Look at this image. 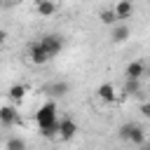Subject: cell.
<instances>
[{
	"label": "cell",
	"mask_w": 150,
	"mask_h": 150,
	"mask_svg": "<svg viewBox=\"0 0 150 150\" xmlns=\"http://www.w3.org/2000/svg\"><path fill=\"white\" fill-rule=\"evenodd\" d=\"M59 120H61V117H56V103H54V101L42 103V105L38 108V112H35V124H38L40 129L56 127V124H59Z\"/></svg>",
	"instance_id": "cell-1"
},
{
	"label": "cell",
	"mask_w": 150,
	"mask_h": 150,
	"mask_svg": "<svg viewBox=\"0 0 150 150\" xmlns=\"http://www.w3.org/2000/svg\"><path fill=\"white\" fill-rule=\"evenodd\" d=\"M120 138L131 145H145V131L141 124H134V122H124L120 127Z\"/></svg>",
	"instance_id": "cell-2"
},
{
	"label": "cell",
	"mask_w": 150,
	"mask_h": 150,
	"mask_svg": "<svg viewBox=\"0 0 150 150\" xmlns=\"http://www.w3.org/2000/svg\"><path fill=\"white\" fill-rule=\"evenodd\" d=\"M28 59H30V63H35V66H45L52 56H49V52L45 49V45H42L40 40H35V42L28 45Z\"/></svg>",
	"instance_id": "cell-3"
},
{
	"label": "cell",
	"mask_w": 150,
	"mask_h": 150,
	"mask_svg": "<svg viewBox=\"0 0 150 150\" xmlns=\"http://www.w3.org/2000/svg\"><path fill=\"white\" fill-rule=\"evenodd\" d=\"M40 42L45 45V49L49 52V56L54 59V56H59L61 54V49H63V38L61 35H56V33H47V35H42L40 38Z\"/></svg>",
	"instance_id": "cell-4"
},
{
	"label": "cell",
	"mask_w": 150,
	"mask_h": 150,
	"mask_svg": "<svg viewBox=\"0 0 150 150\" xmlns=\"http://www.w3.org/2000/svg\"><path fill=\"white\" fill-rule=\"evenodd\" d=\"M75 134H77V124L70 117H61L59 120V138L61 141H73Z\"/></svg>",
	"instance_id": "cell-5"
},
{
	"label": "cell",
	"mask_w": 150,
	"mask_h": 150,
	"mask_svg": "<svg viewBox=\"0 0 150 150\" xmlns=\"http://www.w3.org/2000/svg\"><path fill=\"white\" fill-rule=\"evenodd\" d=\"M96 96H98V101H103V103H115V98H117V94H115V87H112L110 82H103V84H98V89H96Z\"/></svg>",
	"instance_id": "cell-6"
},
{
	"label": "cell",
	"mask_w": 150,
	"mask_h": 150,
	"mask_svg": "<svg viewBox=\"0 0 150 150\" xmlns=\"http://www.w3.org/2000/svg\"><path fill=\"white\" fill-rule=\"evenodd\" d=\"M56 9H59V2L56 0H38L35 2V12L40 16H54Z\"/></svg>",
	"instance_id": "cell-7"
},
{
	"label": "cell",
	"mask_w": 150,
	"mask_h": 150,
	"mask_svg": "<svg viewBox=\"0 0 150 150\" xmlns=\"http://www.w3.org/2000/svg\"><path fill=\"white\" fill-rule=\"evenodd\" d=\"M143 73H145V63H143V61H131V63L127 66V70H124L127 80H141Z\"/></svg>",
	"instance_id": "cell-8"
},
{
	"label": "cell",
	"mask_w": 150,
	"mask_h": 150,
	"mask_svg": "<svg viewBox=\"0 0 150 150\" xmlns=\"http://www.w3.org/2000/svg\"><path fill=\"white\" fill-rule=\"evenodd\" d=\"M0 122H2V127H12V124H16V122H21V120H19V112H16L12 105H5V108L0 110Z\"/></svg>",
	"instance_id": "cell-9"
},
{
	"label": "cell",
	"mask_w": 150,
	"mask_h": 150,
	"mask_svg": "<svg viewBox=\"0 0 150 150\" xmlns=\"http://www.w3.org/2000/svg\"><path fill=\"white\" fill-rule=\"evenodd\" d=\"M112 9H115V14H117L120 19H129V16L134 14V5H131V0H117V5H115Z\"/></svg>",
	"instance_id": "cell-10"
},
{
	"label": "cell",
	"mask_w": 150,
	"mask_h": 150,
	"mask_svg": "<svg viewBox=\"0 0 150 150\" xmlns=\"http://www.w3.org/2000/svg\"><path fill=\"white\" fill-rule=\"evenodd\" d=\"M129 35H131L129 26H124V23H115V26H112V35H110L112 42H127Z\"/></svg>",
	"instance_id": "cell-11"
},
{
	"label": "cell",
	"mask_w": 150,
	"mask_h": 150,
	"mask_svg": "<svg viewBox=\"0 0 150 150\" xmlns=\"http://www.w3.org/2000/svg\"><path fill=\"white\" fill-rule=\"evenodd\" d=\"M98 19H101V23H105V26H115V23L120 21V16L115 14V9H103V12L98 14Z\"/></svg>",
	"instance_id": "cell-12"
},
{
	"label": "cell",
	"mask_w": 150,
	"mask_h": 150,
	"mask_svg": "<svg viewBox=\"0 0 150 150\" xmlns=\"http://www.w3.org/2000/svg\"><path fill=\"white\" fill-rule=\"evenodd\" d=\"M68 89H70V87H68V82H61V80H59V82H54V84L49 87V94H52V96H56V98H61V96H66V94H68Z\"/></svg>",
	"instance_id": "cell-13"
},
{
	"label": "cell",
	"mask_w": 150,
	"mask_h": 150,
	"mask_svg": "<svg viewBox=\"0 0 150 150\" xmlns=\"http://www.w3.org/2000/svg\"><path fill=\"white\" fill-rule=\"evenodd\" d=\"M9 98L21 103V101L26 98V87H23V84H12V87H9Z\"/></svg>",
	"instance_id": "cell-14"
},
{
	"label": "cell",
	"mask_w": 150,
	"mask_h": 150,
	"mask_svg": "<svg viewBox=\"0 0 150 150\" xmlns=\"http://www.w3.org/2000/svg\"><path fill=\"white\" fill-rule=\"evenodd\" d=\"M5 150H26V141L19 136H9L5 143Z\"/></svg>",
	"instance_id": "cell-15"
},
{
	"label": "cell",
	"mask_w": 150,
	"mask_h": 150,
	"mask_svg": "<svg viewBox=\"0 0 150 150\" xmlns=\"http://www.w3.org/2000/svg\"><path fill=\"white\" fill-rule=\"evenodd\" d=\"M127 94H136L138 89H141V84H138V80H127Z\"/></svg>",
	"instance_id": "cell-16"
},
{
	"label": "cell",
	"mask_w": 150,
	"mask_h": 150,
	"mask_svg": "<svg viewBox=\"0 0 150 150\" xmlns=\"http://www.w3.org/2000/svg\"><path fill=\"white\" fill-rule=\"evenodd\" d=\"M141 112H143V115H145V117L150 120V101H145V103L141 105Z\"/></svg>",
	"instance_id": "cell-17"
},
{
	"label": "cell",
	"mask_w": 150,
	"mask_h": 150,
	"mask_svg": "<svg viewBox=\"0 0 150 150\" xmlns=\"http://www.w3.org/2000/svg\"><path fill=\"white\" fill-rule=\"evenodd\" d=\"M143 150H150V141H145V145H143Z\"/></svg>",
	"instance_id": "cell-18"
},
{
	"label": "cell",
	"mask_w": 150,
	"mask_h": 150,
	"mask_svg": "<svg viewBox=\"0 0 150 150\" xmlns=\"http://www.w3.org/2000/svg\"><path fill=\"white\" fill-rule=\"evenodd\" d=\"M5 2H9V0H5Z\"/></svg>",
	"instance_id": "cell-19"
}]
</instances>
